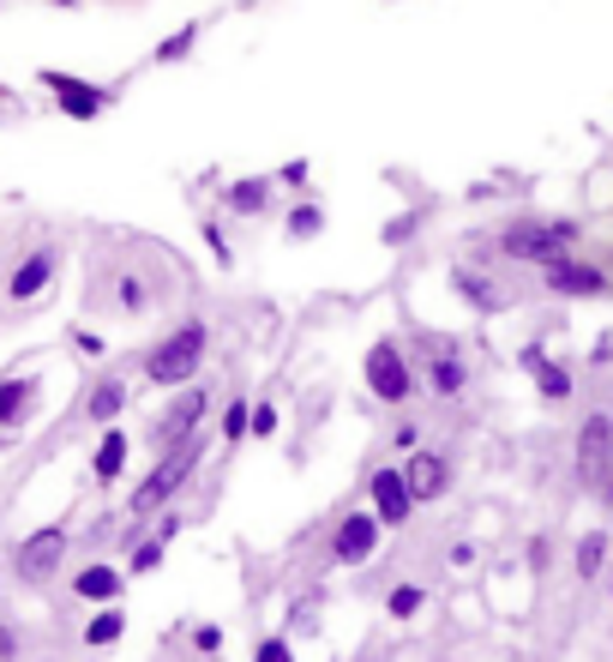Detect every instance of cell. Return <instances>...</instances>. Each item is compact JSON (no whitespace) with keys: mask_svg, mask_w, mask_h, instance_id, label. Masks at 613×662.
<instances>
[{"mask_svg":"<svg viewBox=\"0 0 613 662\" xmlns=\"http://www.w3.org/2000/svg\"><path fill=\"white\" fill-rule=\"evenodd\" d=\"M199 464H204V434H187V440L163 445V457L145 470V482H138V494L126 500V512H133V518H157V512H169L175 494L193 488Z\"/></svg>","mask_w":613,"mask_h":662,"instance_id":"6da1fadb","label":"cell"},{"mask_svg":"<svg viewBox=\"0 0 613 662\" xmlns=\"http://www.w3.org/2000/svg\"><path fill=\"white\" fill-rule=\"evenodd\" d=\"M578 241H583V229L571 218H511L500 229V253H505V260L542 265V272H547V265H559V260H571Z\"/></svg>","mask_w":613,"mask_h":662,"instance_id":"7a4b0ae2","label":"cell"},{"mask_svg":"<svg viewBox=\"0 0 613 662\" xmlns=\"http://www.w3.org/2000/svg\"><path fill=\"white\" fill-rule=\"evenodd\" d=\"M204 355H211V331H204L199 320L175 326L169 338L145 355V386H193V374L204 367Z\"/></svg>","mask_w":613,"mask_h":662,"instance_id":"3957f363","label":"cell"},{"mask_svg":"<svg viewBox=\"0 0 613 662\" xmlns=\"http://www.w3.org/2000/svg\"><path fill=\"white\" fill-rule=\"evenodd\" d=\"M361 379H367V391H374L379 404H409V391H415V367H409V355H403V343L398 338H379L374 350L361 355Z\"/></svg>","mask_w":613,"mask_h":662,"instance_id":"277c9868","label":"cell"},{"mask_svg":"<svg viewBox=\"0 0 613 662\" xmlns=\"http://www.w3.org/2000/svg\"><path fill=\"white\" fill-rule=\"evenodd\" d=\"M608 470H613V416L595 410V416H583L578 445H571V476H578V488L602 494Z\"/></svg>","mask_w":613,"mask_h":662,"instance_id":"5b68a950","label":"cell"},{"mask_svg":"<svg viewBox=\"0 0 613 662\" xmlns=\"http://www.w3.org/2000/svg\"><path fill=\"white\" fill-rule=\"evenodd\" d=\"M60 560H67V530H60V525H43V530H31V537L19 542L12 572H19L24 584H48V578L60 572Z\"/></svg>","mask_w":613,"mask_h":662,"instance_id":"8992f818","label":"cell"},{"mask_svg":"<svg viewBox=\"0 0 613 662\" xmlns=\"http://www.w3.org/2000/svg\"><path fill=\"white\" fill-rule=\"evenodd\" d=\"M367 512L379 518V530H403L409 512H415V500H409V482L398 464H379L374 476H367Z\"/></svg>","mask_w":613,"mask_h":662,"instance_id":"52a82bcc","label":"cell"},{"mask_svg":"<svg viewBox=\"0 0 613 662\" xmlns=\"http://www.w3.org/2000/svg\"><path fill=\"white\" fill-rule=\"evenodd\" d=\"M403 482H409V500L415 506H433L452 494V457L433 452V445H415V452L403 457Z\"/></svg>","mask_w":613,"mask_h":662,"instance_id":"ba28073f","label":"cell"},{"mask_svg":"<svg viewBox=\"0 0 613 662\" xmlns=\"http://www.w3.org/2000/svg\"><path fill=\"white\" fill-rule=\"evenodd\" d=\"M379 518L374 512H343L337 518V530H331V560L337 566H367L374 560V549H379Z\"/></svg>","mask_w":613,"mask_h":662,"instance_id":"9c48e42d","label":"cell"},{"mask_svg":"<svg viewBox=\"0 0 613 662\" xmlns=\"http://www.w3.org/2000/svg\"><path fill=\"white\" fill-rule=\"evenodd\" d=\"M204 416H211V391H204V386H181L169 398V410L157 416V445H175V440L199 434Z\"/></svg>","mask_w":613,"mask_h":662,"instance_id":"30bf717a","label":"cell"},{"mask_svg":"<svg viewBox=\"0 0 613 662\" xmlns=\"http://www.w3.org/2000/svg\"><path fill=\"white\" fill-rule=\"evenodd\" d=\"M43 85L55 91V103L67 121H97L102 109L114 103V91H102V85H85V79H73V73H43Z\"/></svg>","mask_w":613,"mask_h":662,"instance_id":"8fae6325","label":"cell"},{"mask_svg":"<svg viewBox=\"0 0 613 662\" xmlns=\"http://www.w3.org/2000/svg\"><path fill=\"white\" fill-rule=\"evenodd\" d=\"M427 386H433V398H464L469 362L457 355L452 338H427Z\"/></svg>","mask_w":613,"mask_h":662,"instance_id":"7c38bea8","label":"cell"},{"mask_svg":"<svg viewBox=\"0 0 613 662\" xmlns=\"http://www.w3.org/2000/svg\"><path fill=\"white\" fill-rule=\"evenodd\" d=\"M542 284L554 289V296H578V301H595L608 289V272L602 265H583L578 253H571V260H559V265H547L542 272Z\"/></svg>","mask_w":613,"mask_h":662,"instance_id":"4fadbf2b","label":"cell"},{"mask_svg":"<svg viewBox=\"0 0 613 662\" xmlns=\"http://www.w3.org/2000/svg\"><path fill=\"white\" fill-rule=\"evenodd\" d=\"M55 272H60L55 247H31L19 265H12V277H7V301H36L48 284H55Z\"/></svg>","mask_w":613,"mask_h":662,"instance_id":"5bb4252c","label":"cell"},{"mask_svg":"<svg viewBox=\"0 0 613 662\" xmlns=\"http://www.w3.org/2000/svg\"><path fill=\"white\" fill-rule=\"evenodd\" d=\"M523 367L535 374V391H542L547 404H566V398H571V367L547 362V350H542V343H530V350H523Z\"/></svg>","mask_w":613,"mask_h":662,"instance_id":"9a60e30c","label":"cell"},{"mask_svg":"<svg viewBox=\"0 0 613 662\" xmlns=\"http://www.w3.org/2000/svg\"><path fill=\"white\" fill-rule=\"evenodd\" d=\"M121 584H126L121 566H85L79 578H73V596H79V603H91V608H114Z\"/></svg>","mask_w":613,"mask_h":662,"instance_id":"2e32d148","label":"cell"},{"mask_svg":"<svg viewBox=\"0 0 613 662\" xmlns=\"http://www.w3.org/2000/svg\"><path fill=\"white\" fill-rule=\"evenodd\" d=\"M452 289H457V296H464L476 313H500V308H505L500 284H493V277H481V272H469V265H457V272H452Z\"/></svg>","mask_w":613,"mask_h":662,"instance_id":"e0dca14e","label":"cell"},{"mask_svg":"<svg viewBox=\"0 0 613 662\" xmlns=\"http://www.w3.org/2000/svg\"><path fill=\"white\" fill-rule=\"evenodd\" d=\"M43 391L36 374H19V379H0V428H19L31 416V398Z\"/></svg>","mask_w":613,"mask_h":662,"instance_id":"ac0fdd59","label":"cell"},{"mask_svg":"<svg viewBox=\"0 0 613 662\" xmlns=\"http://www.w3.org/2000/svg\"><path fill=\"white\" fill-rule=\"evenodd\" d=\"M223 206L235 211V218H259V211L271 206V181H265V175H247V181H229V187H223Z\"/></svg>","mask_w":613,"mask_h":662,"instance_id":"d6986e66","label":"cell"},{"mask_svg":"<svg viewBox=\"0 0 613 662\" xmlns=\"http://www.w3.org/2000/svg\"><path fill=\"white\" fill-rule=\"evenodd\" d=\"M126 440L121 428H102V440H97V457H91V470H97V482H121V470H126Z\"/></svg>","mask_w":613,"mask_h":662,"instance_id":"ffe728a7","label":"cell"},{"mask_svg":"<svg viewBox=\"0 0 613 662\" xmlns=\"http://www.w3.org/2000/svg\"><path fill=\"white\" fill-rule=\"evenodd\" d=\"M175 530H181V518H175V512H163V530H157V537H145V542H138L133 560H126V572H138V578H145V572H157V566H163V549H169V537H175Z\"/></svg>","mask_w":613,"mask_h":662,"instance_id":"44dd1931","label":"cell"},{"mask_svg":"<svg viewBox=\"0 0 613 662\" xmlns=\"http://www.w3.org/2000/svg\"><path fill=\"white\" fill-rule=\"evenodd\" d=\"M121 410H126V386H121V379H97V386H91V398H85V416L109 428Z\"/></svg>","mask_w":613,"mask_h":662,"instance_id":"7402d4cb","label":"cell"},{"mask_svg":"<svg viewBox=\"0 0 613 662\" xmlns=\"http://www.w3.org/2000/svg\"><path fill=\"white\" fill-rule=\"evenodd\" d=\"M608 530H590V537H578V554H571V566H578V578L583 584H595L602 578V566H608Z\"/></svg>","mask_w":613,"mask_h":662,"instance_id":"603a6c76","label":"cell"},{"mask_svg":"<svg viewBox=\"0 0 613 662\" xmlns=\"http://www.w3.org/2000/svg\"><path fill=\"white\" fill-rule=\"evenodd\" d=\"M121 632H126V615H121V608H102V615L85 620L79 639L91 644V651H109V644H121Z\"/></svg>","mask_w":613,"mask_h":662,"instance_id":"cb8c5ba5","label":"cell"},{"mask_svg":"<svg viewBox=\"0 0 613 662\" xmlns=\"http://www.w3.org/2000/svg\"><path fill=\"white\" fill-rule=\"evenodd\" d=\"M421 608H427V584H415V578L391 584V596H386V615L391 620H415Z\"/></svg>","mask_w":613,"mask_h":662,"instance_id":"d4e9b609","label":"cell"},{"mask_svg":"<svg viewBox=\"0 0 613 662\" xmlns=\"http://www.w3.org/2000/svg\"><path fill=\"white\" fill-rule=\"evenodd\" d=\"M193 48H199V24H181V31H169V36H163V43H157V55H151V60H157V67H175V60H187Z\"/></svg>","mask_w":613,"mask_h":662,"instance_id":"484cf974","label":"cell"},{"mask_svg":"<svg viewBox=\"0 0 613 662\" xmlns=\"http://www.w3.org/2000/svg\"><path fill=\"white\" fill-rule=\"evenodd\" d=\"M319 229H325V211H319V206H289V223H283L289 241H313Z\"/></svg>","mask_w":613,"mask_h":662,"instance_id":"4316f807","label":"cell"},{"mask_svg":"<svg viewBox=\"0 0 613 662\" xmlns=\"http://www.w3.org/2000/svg\"><path fill=\"white\" fill-rule=\"evenodd\" d=\"M247 428H253V410H247V398H235V404L223 410V440L241 445V440H247Z\"/></svg>","mask_w":613,"mask_h":662,"instance_id":"83f0119b","label":"cell"},{"mask_svg":"<svg viewBox=\"0 0 613 662\" xmlns=\"http://www.w3.org/2000/svg\"><path fill=\"white\" fill-rule=\"evenodd\" d=\"M114 296H121V308H126V313H145V308H151V296H145V284H138V277H133V272H126V277H121V284H114Z\"/></svg>","mask_w":613,"mask_h":662,"instance_id":"f1b7e54d","label":"cell"},{"mask_svg":"<svg viewBox=\"0 0 613 662\" xmlns=\"http://www.w3.org/2000/svg\"><path fill=\"white\" fill-rule=\"evenodd\" d=\"M253 662H296V644L289 639H259L253 644Z\"/></svg>","mask_w":613,"mask_h":662,"instance_id":"f546056e","label":"cell"},{"mask_svg":"<svg viewBox=\"0 0 613 662\" xmlns=\"http://www.w3.org/2000/svg\"><path fill=\"white\" fill-rule=\"evenodd\" d=\"M271 434H277V410H271V404H259V410H253L247 440H271Z\"/></svg>","mask_w":613,"mask_h":662,"instance_id":"4dcf8cb0","label":"cell"},{"mask_svg":"<svg viewBox=\"0 0 613 662\" xmlns=\"http://www.w3.org/2000/svg\"><path fill=\"white\" fill-rule=\"evenodd\" d=\"M193 651L216 657V651H223V627H211V620H204V627H193Z\"/></svg>","mask_w":613,"mask_h":662,"instance_id":"1f68e13d","label":"cell"},{"mask_svg":"<svg viewBox=\"0 0 613 662\" xmlns=\"http://www.w3.org/2000/svg\"><path fill=\"white\" fill-rule=\"evenodd\" d=\"M409 235H415V211L398 218V223H386V241H409Z\"/></svg>","mask_w":613,"mask_h":662,"instance_id":"d6a6232c","label":"cell"},{"mask_svg":"<svg viewBox=\"0 0 613 662\" xmlns=\"http://www.w3.org/2000/svg\"><path fill=\"white\" fill-rule=\"evenodd\" d=\"M204 241H211V253L229 265V241H223V229H216V223H204Z\"/></svg>","mask_w":613,"mask_h":662,"instance_id":"836d02e7","label":"cell"},{"mask_svg":"<svg viewBox=\"0 0 613 662\" xmlns=\"http://www.w3.org/2000/svg\"><path fill=\"white\" fill-rule=\"evenodd\" d=\"M415 440H421V434H415V428H409V422L398 428V434H391V445H403V452H415Z\"/></svg>","mask_w":613,"mask_h":662,"instance_id":"e575fe53","label":"cell"},{"mask_svg":"<svg viewBox=\"0 0 613 662\" xmlns=\"http://www.w3.org/2000/svg\"><path fill=\"white\" fill-rule=\"evenodd\" d=\"M602 500H608V512H613V470H608V482H602Z\"/></svg>","mask_w":613,"mask_h":662,"instance_id":"d590c367","label":"cell"},{"mask_svg":"<svg viewBox=\"0 0 613 662\" xmlns=\"http://www.w3.org/2000/svg\"><path fill=\"white\" fill-rule=\"evenodd\" d=\"M55 7H73V0H55Z\"/></svg>","mask_w":613,"mask_h":662,"instance_id":"8d00e7d4","label":"cell"},{"mask_svg":"<svg viewBox=\"0 0 613 662\" xmlns=\"http://www.w3.org/2000/svg\"><path fill=\"white\" fill-rule=\"evenodd\" d=\"M608 596H613V578H608Z\"/></svg>","mask_w":613,"mask_h":662,"instance_id":"74e56055","label":"cell"}]
</instances>
